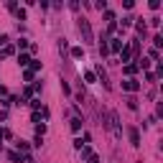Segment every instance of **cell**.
Wrapping results in <instances>:
<instances>
[{
	"instance_id": "cell-1",
	"label": "cell",
	"mask_w": 163,
	"mask_h": 163,
	"mask_svg": "<svg viewBox=\"0 0 163 163\" xmlns=\"http://www.w3.org/2000/svg\"><path fill=\"white\" fill-rule=\"evenodd\" d=\"M79 31H82V36H84V41H92V28H89V20L87 18L79 20Z\"/></svg>"
},
{
	"instance_id": "cell-2",
	"label": "cell",
	"mask_w": 163,
	"mask_h": 163,
	"mask_svg": "<svg viewBox=\"0 0 163 163\" xmlns=\"http://www.w3.org/2000/svg\"><path fill=\"white\" fill-rule=\"evenodd\" d=\"M122 89H125V92H138L140 89V82L138 79H125V82H122Z\"/></svg>"
},
{
	"instance_id": "cell-3",
	"label": "cell",
	"mask_w": 163,
	"mask_h": 163,
	"mask_svg": "<svg viewBox=\"0 0 163 163\" xmlns=\"http://www.w3.org/2000/svg\"><path fill=\"white\" fill-rule=\"evenodd\" d=\"M110 128L115 130V135H117V138L122 135V130H120V120H117V115H115V112L110 115Z\"/></svg>"
},
{
	"instance_id": "cell-4",
	"label": "cell",
	"mask_w": 163,
	"mask_h": 163,
	"mask_svg": "<svg viewBox=\"0 0 163 163\" xmlns=\"http://www.w3.org/2000/svg\"><path fill=\"white\" fill-rule=\"evenodd\" d=\"M120 49H122V41H120V38H112V44L107 46V51H112V54H120Z\"/></svg>"
},
{
	"instance_id": "cell-5",
	"label": "cell",
	"mask_w": 163,
	"mask_h": 163,
	"mask_svg": "<svg viewBox=\"0 0 163 163\" xmlns=\"http://www.w3.org/2000/svg\"><path fill=\"white\" fill-rule=\"evenodd\" d=\"M130 54H133L130 46H122V49H120V59H122V61H130Z\"/></svg>"
},
{
	"instance_id": "cell-6",
	"label": "cell",
	"mask_w": 163,
	"mask_h": 163,
	"mask_svg": "<svg viewBox=\"0 0 163 163\" xmlns=\"http://www.w3.org/2000/svg\"><path fill=\"white\" fill-rule=\"evenodd\" d=\"M130 143H133V145H140V135H138L135 128H130Z\"/></svg>"
},
{
	"instance_id": "cell-7",
	"label": "cell",
	"mask_w": 163,
	"mask_h": 163,
	"mask_svg": "<svg viewBox=\"0 0 163 163\" xmlns=\"http://www.w3.org/2000/svg\"><path fill=\"white\" fill-rule=\"evenodd\" d=\"M71 130H74V133H79V130H82V120H79V117H74V120H71Z\"/></svg>"
},
{
	"instance_id": "cell-8",
	"label": "cell",
	"mask_w": 163,
	"mask_h": 163,
	"mask_svg": "<svg viewBox=\"0 0 163 163\" xmlns=\"http://www.w3.org/2000/svg\"><path fill=\"white\" fill-rule=\"evenodd\" d=\"M71 56H74V59H79V56H84V49H82V46H74V49H71Z\"/></svg>"
},
{
	"instance_id": "cell-9",
	"label": "cell",
	"mask_w": 163,
	"mask_h": 163,
	"mask_svg": "<svg viewBox=\"0 0 163 163\" xmlns=\"http://www.w3.org/2000/svg\"><path fill=\"white\" fill-rule=\"evenodd\" d=\"M135 71H138V64H125V74H130V76H133Z\"/></svg>"
},
{
	"instance_id": "cell-10",
	"label": "cell",
	"mask_w": 163,
	"mask_h": 163,
	"mask_svg": "<svg viewBox=\"0 0 163 163\" xmlns=\"http://www.w3.org/2000/svg\"><path fill=\"white\" fill-rule=\"evenodd\" d=\"M84 79L89 82V84H94V79H97V76H94V71H84Z\"/></svg>"
},
{
	"instance_id": "cell-11",
	"label": "cell",
	"mask_w": 163,
	"mask_h": 163,
	"mask_svg": "<svg viewBox=\"0 0 163 163\" xmlns=\"http://www.w3.org/2000/svg\"><path fill=\"white\" fill-rule=\"evenodd\" d=\"M28 61H31V59H28L26 54H20V56H18V64H20V66H26V64H28Z\"/></svg>"
},
{
	"instance_id": "cell-12",
	"label": "cell",
	"mask_w": 163,
	"mask_h": 163,
	"mask_svg": "<svg viewBox=\"0 0 163 163\" xmlns=\"http://www.w3.org/2000/svg\"><path fill=\"white\" fill-rule=\"evenodd\" d=\"M15 15H18V20H26V10L23 8H15Z\"/></svg>"
},
{
	"instance_id": "cell-13",
	"label": "cell",
	"mask_w": 163,
	"mask_h": 163,
	"mask_svg": "<svg viewBox=\"0 0 163 163\" xmlns=\"http://www.w3.org/2000/svg\"><path fill=\"white\" fill-rule=\"evenodd\" d=\"M128 107H130V110H138V99H135V97L128 99Z\"/></svg>"
},
{
	"instance_id": "cell-14",
	"label": "cell",
	"mask_w": 163,
	"mask_h": 163,
	"mask_svg": "<svg viewBox=\"0 0 163 163\" xmlns=\"http://www.w3.org/2000/svg\"><path fill=\"white\" fill-rule=\"evenodd\" d=\"M105 20H110V23H115V13H112V10H107V13H105Z\"/></svg>"
},
{
	"instance_id": "cell-15",
	"label": "cell",
	"mask_w": 163,
	"mask_h": 163,
	"mask_svg": "<svg viewBox=\"0 0 163 163\" xmlns=\"http://www.w3.org/2000/svg\"><path fill=\"white\" fill-rule=\"evenodd\" d=\"M13 51H15L13 46H5V49H3V56H13Z\"/></svg>"
},
{
	"instance_id": "cell-16",
	"label": "cell",
	"mask_w": 163,
	"mask_h": 163,
	"mask_svg": "<svg viewBox=\"0 0 163 163\" xmlns=\"http://www.w3.org/2000/svg\"><path fill=\"white\" fill-rule=\"evenodd\" d=\"M36 130H38V135H44V133H46V125H44V122H38V125H36Z\"/></svg>"
},
{
	"instance_id": "cell-17",
	"label": "cell",
	"mask_w": 163,
	"mask_h": 163,
	"mask_svg": "<svg viewBox=\"0 0 163 163\" xmlns=\"http://www.w3.org/2000/svg\"><path fill=\"white\" fill-rule=\"evenodd\" d=\"M153 44H155V46L160 49V46H163V36H155V38H153Z\"/></svg>"
},
{
	"instance_id": "cell-18",
	"label": "cell",
	"mask_w": 163,
	"mask_h": 163,
	"mask_svg": "<svg viewBox=\"0 0 163 163\" xmlns=\"http://www.w3.org/2000/svg\"><path fill=\"white\" fill-rule=\"evenodd\" d=\"M41 69V61H31V71H38Z\"/></svg>"
},
{
	"instance_id": "cell-19",
	"label": "cell",
	"mask_w": 163,
	"mask_h": 163,
	"mask_svg": "<svg viewBox=\"0 0 163 163\" xmlns=\"http://www.w3.org/2000/svg\"><path fill=\"white\" fill-rule=\"evenodd\" d=\"M87 163H99V155H89V158H87Z\"/></svg>"
},
{
	"instance_id": "cell-20",
	"label": "cell",
	"mask_w": 163,
	"mask_h": 163,
	"mask_svg": "<svg viewBox=\"0 0 163 163\" xmlns=\"http://www.w3.org/2000/svg\"><path fill=\"white\" fill-rule=\"evenodd\" d=\"M0 46H8V36H0Z\"/></svg>"
},
{
	"instance_id": "cell-21",
	"label": "cell",
	"mask_w": 163,
	"mask_h": 163,
	"mask_svg": "<svg viewBox=\"0 0 163 163\" xmlns=\"http://www.w3.org/2000/svg\"><path fill=\"white\" fill-rule=\"evenodd\" d=\"M5 92H8V89H5V87H0V97H3V94H5Z\"/></svg>"
}]
</instances>
